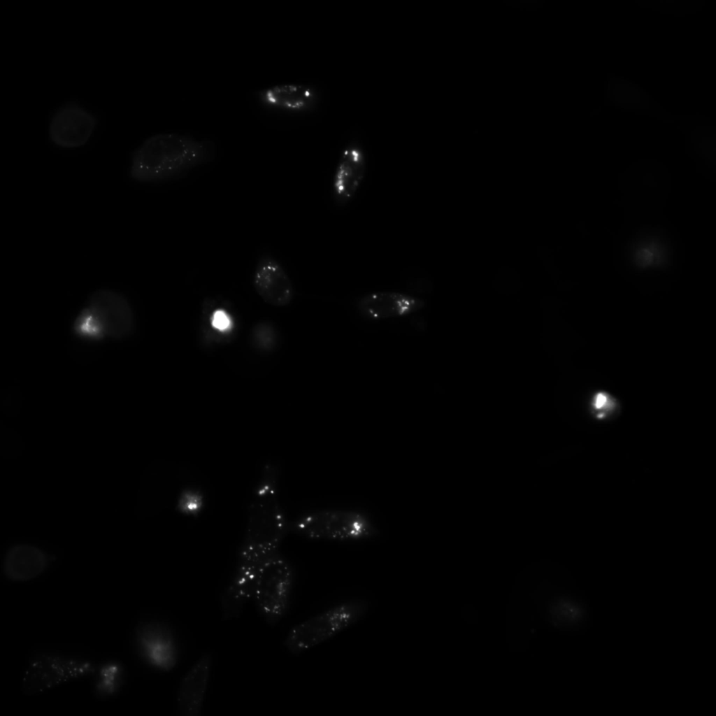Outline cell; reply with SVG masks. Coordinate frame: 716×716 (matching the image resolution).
I'll return each instance as SVG.
<instances>
[{"mask_svg":"<svg viewBox=\"0 0 716 716\" xmlns=\"http://www.w3.org/2000/svg\"><path fill=\"white\" fill-rule=\"evenodd\" d=\"M215 145L189 134L165 132L146 138L134 152L131 177L141 182L171 180L213 159Z\"/></svg>","mask_w":716,"mask_h":716,"instance_id":"cell-1","label":"cell"},{"mask_svg":"<svg viewBox=\"0 0 716 716\" xmlns=\"http://www.w3.org/2000/svg\"><path fill=\"white\" fill-rule=\"evenodd\" d=\"M368 601L349 599L294 625L287 632L283 646L299 655L334 638L362 619L368 610Z\"/></svg>","mask_w":716,"mask_h":716,"instance_id":"cell-2","label":"cell"},{"mask_svg":"<svg viewBox=\"0 0 716 716\" xmlns=\"http://www.w3.org/2000/svg\"><path fill=\"white\" fill-rule=\"evenodd\" d=\"M289 529L307 538L340 541L368 539L379 533L367 514L349 509L308 511L289 521Z\"/></svg>","mask_w":716,"mask_h":716,"instance_id":"cell-3","label":"cell"},{"mask_svg":"<svg viewBox=\"0 0 716 716\" xmlns=\"http://www.w3.org/2000/svg\"><path fill=\"white\" fill-rule=\"evenodd\" d=\"M133 317L128 301L120 294L101 289L94 292L74 322L76 333L84 338L122 337L131 330Z\"/></svg>","mask_w":716,"mask_h":716,"instance_id":"cell-4","label":"cell"},{"mask_svg":"<svg viewBox=\"0 0 716 716\" xmlns=\"http://www.w3.org/2000/svg\"><path fill=\"white\" fill-rule=\"evenodd\" d=\"M96 671V664L89 659L55 652H35L26 663L20 689L25 695H35L91 675Z\"/></svg>","mask_w":716,"mask_h":716,"instance_id":"cell-5","label":"cell"},{"mask_svg":"<svg viewBox=\"0 0 716 716\" xmlns=\"http://www.w3.org/2000/svg\"><path fill=\"white\" fill-rule=\"evenodd\" d=\"M294 582V566L280 552L262 568L251 600L259 615L268 625H276L287 615Z\"/></svg>","mask_w":716,"mask_h":716,"instance_id":"cell-6","label":"cell"},{"mask_svg":"<svg viewBox=\"0 0 716 716\" xmlns=\"http://www.w3.org/2000/svg\"><path fill=\"white\" fill-rule=\"evenodd\" d=\"M136 651L150 668L169 672L177 665L179 648L171 627L166 622L150 620L140 622L134 629Z\"/></svg>","mask_w":716,"mask_h":716,"instance_id":"cell-7","label":"cell"},{"mask_svg":"<svg viewBox=\"0 0 716 716\" xmlns=\"http://www.w3.org/2000/svg\"><path fill=\"white\" fill-rule=\"evenodd\" d=\"M255 99L264 110L283 115H303L319 106L320 94L314 85L299 83L271 85L258 90Z\"/></svg>","mask_w":716,"mask_h":716,"instance_id":"cell-8","label":"cell"},{"mask_svg":"<svg viewBox=\"0 0 716 716\" xmlns=\"http://www.w3.org/2000/svg\"><path fill=\"white\" fill-rule=\"evenodd\" d=\"M367 160L361 143L351 139L343 146L336 163L331 198L340 208L348 205L358 193L366 176Z\"/></svg>","mask_w":716,"mask_h":716,"instance_id":"cell-9","label":"cell"},{"mask_svg":"<svg viewBox=\"0 0 716 716\" xmlns=\"http://www.w3.org/2000/svg\"><path fill=\"white\" fill-rule=\"evenodd\" d=\"M97 125V118L85 108L74 103L59 107L52 115L49 136L57 145L74 148L85 145Z\"/></svg>","mask_w":716,"mask_h":716,"instance_id":"cell-10","label":"cell"},{"mask_svg":"<svg viewBox=\"0 0 716 716\" xmlns=\"http://www.w3.org/2000/svg\"><path fill=\"white\" fill-rule=\"evenodd\" d=\"M252 283L261 299L272 306H286L294 299V289L289 276L271 255H262L257 260Z\"/></svg>","mask_w":716,"mask_h":716,"instance_id":"cell-11","label":"cell"},{"mask_svg":"<svg viewBox=\"0 0 716 716\" xmlns=\"http://www.w3.org/2000/svg\"><path fill=\"white\" fill-rule=\"evenodd\" d=\"M424 301L419 298L394 291H378L366 294L356 301L358 313L369 320L405 317L420 310Z\"/></svg>","mask_w":716,"mask_h":716,"instance_id":"cell-12","label":"cell"},{"mask_svg":"<svg viewBox=\"0 0 716 716\" xmlns=\"http://www.w3.org/2000/svg\"><path fill=\"white\" fill-rule=\"evenodd\" d=\"M211 668V654L204 653L181 678L176 694V708L180 716L201 715Z\"/></svg>","mask_w":716,"mask_h":716,"instance_id":"cell-13","label":"cell"},{"mask_svg":"<svg viewBox=\"0 0 716 716\" xmlns=\"http://www.w3.org/2000/svg\"><path fill=\"white\" fill-rule=\"evenodd\" d=\"M48 564V558L41 550L31 545H17L6 553L3 573L11 581L25 582L39 575Z\"/></svg>","mask_w":716,"mask_h":716,"instance_id":"cell-14","label":"cell"},{"mask_svg":"<svg viewBox=\"0 0 716 716\" xmlns=\"http://www.w3.org/2000/svg\"><path fill=\"white\" fill-rule=\"evenodd\" d=\"M550 611L552 620L557 625L575 624L582 616V610L580 606L566 599L557 600L551 605Z\"/></svg>","mask_w":716,"mask_h":716,"instance_id":"cell-15","label":"cell"},{"mask_svg":"<svg viewBox=\"0 0 716 716\" xmlns=\"http://www.w3.org/2000/svg\"><path fill=\"white\" fill-rule=\"evenodd\" d=\"M203 506V494L199 490L194 488L183 489L177 501L178 510L186 515H194L199 513Z\"/></svg>","mask_w":716,"mask_h":716,"instance_id":"cell-16","label":"cell"},{"mask_svg":"<svg viewBox=\"0 0 716 716\" xmlns=\"http://www.w3.org/2000/svg\"><path fill=\"white\" fill-rule=\"evenodd\" d=\"M590 404L593 415L598 419L609 417L617 407L615 398L605 392L594 393Z\"/></svg>","mask_w":716,"mask_h":716,"instance_id":"cell-17","label":"cell"}]
</instances>
